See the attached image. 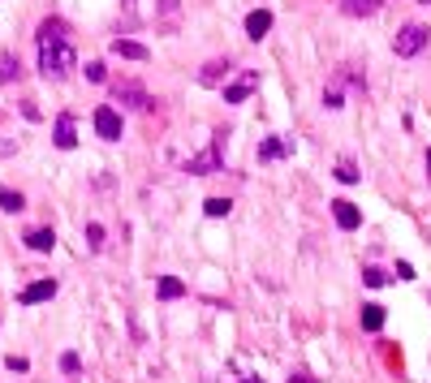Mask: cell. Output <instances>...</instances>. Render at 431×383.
<instances>
[{
	"label": "cell",
	"mask_w": 431,
	"mask_h": 383,
	"mask_svg": "<svg viewBox=\"0 0 431 383\" xmlns=\"http://www.w3.org/2000/svg\"><path fill=\"white\" fill-rule=\"evenodd\" d=\"M74 69V43H69V26L61 18H47L39 26V74L61 82Z\"/></svg>",
	"instance_id": "cell-1"
},
{
	"label": "cell",
	"mask_w": 431,
	"mask_h": 383,
	"mask_svg": "<svg viewBox=\"0 0 431 383\" xmlns=\"http://www.w3.org/2000/svg\"><path fill=\"white\" fill-rule=\"evenodd\" d=\"M267 30H272V13H267V9H254V13L246 18V35H250V39H263Z\"/></svg>",
	"instance_id": "cell-11"
},
{
	"label": "cell",
	"mask_w": 431,
	"mask_h": 383,
	"mask_svg": "<svg viewBox=\"0 0 431 383\" xmlns=\"http://www.w3.org/2000/svg\"><path fill=\"white\" fill-rule=\"evenodd\" d=\"M103 78H108L103 61H86V82H103Z\"/></svg>",
	"instance_id": "cell-22"
},
{
	"label": "cell",
	"mask_w": 431,
	"mask_h": 383,
	"mask_svg": "<svg viewBox=\"0 0 431 383\" xmlns=\"http://www.w3.org/2000/svg\"><path fill=\"white\" fill-rule=\"evenodd\" d=\"M86 241H91V250H99L103 246V229L99 224H86Z\"/></svg>",
	"instance_id": "cell-26"
},
{
	"label": "cell",
	"mask_w": 431,
	"mask_h": 383,
	"mask_svg": "<svg viewBox=\"0 0 431 383\" xmlns=\"http://www.w3.org/2000/svg\"><path fill=\"white\" fill-rule=\"evenodd\" d=\"M113 57H125V61H147V47L134 43V39H113Z\"/></svg>",
	"instance_id": "cell-12"
},
{
	"label": "cell",
	"mask_w": 431,
	"mask_h": 383,
	"mask_svg": "<svg viewBox=\"0 0 431 383\" xmlns=\"http://www.w3.org/2000/svg\"><path fill=\"white\" fill-rule=\"evenodd\" d=\"M362 285H366V289H384V285H388V271L366 267V271H362Z\"/></svg>",
	"instance_id": "cell-20"
},
{
	"label": "cell",
	"mask_w": 431,
	"mask_h": 383,
	"mask_svg": "<svg viewBox=\"0 0 431 383\" xmlns=\"http://www.w3.org/2000/svg\"><path fill=\"white\" fill-rule=\"evenodd\" d=\"M155 9L164 13V18H177V9H181V0H155Z\"/></svg>",
	"instance_id": "cell-25"
},
{
	"label": "cell",
	"mask_w": 431,
	"mask_h": 383,
	"mask_svg": "<svg viewBox=\"0 0 431 383\" xmlns=\"http://www.w3.org/2000/svg\"><path fill=\"white\" fill-rule=\"evenodd\" d=\"M242 383H263V379H242Z\"/></svg>",
	"instance_id": "cell-31"
},
{
	"label": "cell",
	"mask_w": 431,
	"mask_h": 383,
	"mask_svg": "<svg viewBox=\"0 0 431 383\" xmlns=\"http://www.w3.org/2000/svg\"><path fill=\"white\" fill-rule=\"evenodd\" d=\"M229 69H233V65H229V57H220V61H207V65L198 69V82H203V86H216V82H220Z\"/></svg>",
	"instance_id": "cell-10"
},
{
	"label": "cell",
	"mask_w": 431,
	"mask_h": 383,
	"mask_svg": "<svg viewBox=\"0 0 431 383\" xmlns=\"http://www.w3.org/2000/svg\"><path fill=\"white\" fill-rule=\"evenodd\" d=\"M61 370L74 379V375H78V353H65V358H61Z\"/></svg>",
	"instance_id": "cell-27"
},
{
	"label": "cell",
	"mask_w": 431,
	"mask_h": 383,
	"mask_svg": "<svg viewBox=\"0 0 431 383\" xmlns=\"http://www.w3.org/2000/svg\"><path fill=\"white\" fill-rule=\"evenodd\" d=\"M422 5H431V0H422Z\"/></svg>",
	"instance_id": "cell-32"
},
{
	"label": "cell",
	"mask_w": 431,
	"mask_h": 383,
	"mask_svg": "<svg viewBox=\"0 0 431 383\" xmlns=\"http://www.w3.org/2000/svg\"><path fill=\"white\" fill-rule=\"evenodd\" d=\"M289 383H319V379H315V375H306V370H293V375H289Z\"/></svg>",
	"instance_id": "cell-29"
},
{
	"label": "cell",
	"mask_w": 431,
	"mask_h": 383,
	"mask_svg": "<svg viewBox=\"0 0 431 383\" xmlns=\"http://www.w3.org/2000/svg\"><path fill=\"white\" fill-rule=\"evenodd\" d=\"M323 103H328V108H341V103H345V95H341V86H337V82H332L328 91H323Z\"/></svg>",
	"instance_id": "cell-24"
},
{
	"label": "cell",
	"mask_w": 431,
	"mask_h": 383,
	"mask_svg": "<svg viewBox=\"0 0 431 383\" xmlns=\"http://www.w3.org/2000/svg\"><path fill=\"white\" fill-rule=\"evenodd\" d=\"M254 86H259V74L250 69V74H242L233 86H225V99H229V103H242V99H250V95H254Z\"/></svg>",
	"instance_id": "cell-8"
},
{
	"label": "cell",
	"mask_w": 431,
	"mask_h": 383,
	"mask_svg": "<svg viewBox=\"0 0 431 383\" xmlns=\"http://www.w3.org/2000/svg\"><path fill=\"white\" fill-rule=\"evenodd\" d=\"M337 181L354 185V181H358V168H354V164H337Z\"/></svg>",
	"instance_id": "cell-23"
},
{
	"label": "cell",
	"mask_w": 431,
	"mask_h": 383,
	"mask_svg": "<svg viewBox=\"0 0 431 383\" xmlns=\"http://www.w3.org/2000/svg\"><path fill=\"white\" fill-rule=\"evenodd\" d=\"M427 177H431V151H427Z\"/></svg>",
	"instance_id": "cell-30"
},
{
	"label": "cell",
	"mask_w": 431,
	"mask_h": 383,
	"mask_svg": "<svg viewBox=\"0 0 431 383\" xmlns=\"http://www.w3.org/2000/svg\"><path fill=\"white\" fill-rule=\"evenodd\" d=\"M203 211H207V215H229V211H233V198H207Z\"/></svg>",
	"instance_id": "cell-21"
},
{
	"label": "cell",
	"mask_w": 431,
	"mask_h": 383,
	"mask_svg": "<svg viewBox=\"0 0 431 383\" xmlns=\"http://www.w3.org/2000/svg\"><path fill=\"white\" fill-rule=\"evenodd\" d=\"M225 138H229V130H216V142L207 147V151H198L190 164H186V173L190 177H207V173H216L220 168V155H225Z\"/></svg>",
	"instance_id": "cell-3"
},
{
	"label": "cell",
	"mask_w": 431,
	"mask_h": 383,
	"mask_svg": "<svg viewBox=\"0 0 431 383\" xmlns=\"http://www.w3.org/2000/svg\"><path fill=\"white\" fill-rule=\"evenodd\" d=\"M18 78H22L18 57H0V86H5V82H18Z\"/></svg>",
	"instance_id": "cell-18"
},
{
	"label": "cell",
	"mask_w": 431,
	"mask_h": 383,
	"mask_svg": "<svg viewBox=\"0 0 431 383\" xmlns=\"http://www.w3.org/2000/svg\"><path fill=\"white\" fill-rule=\"evenodd\" d=\"M285 155H293V142H285V138H263L259 142V164H272V159H285Z\"/></svg>",
	"instance_id": "cell-7"
},
{
	"label": "cell",
	"mask_w": 431,
	"mask_h": 383,
	"mask_svg": "<svg viewBox=\"0 0 431 383\" xmlns=\"http://www.w3.org/2000/svg\"><path fill=\"white\" fill-rule=\"evenodd\" d=\"M113 95H117V99H121L125 108H134V113H147V108H151L147 91H142L138 82H130V78H125V82H117V86H113Z\"/></svg>",
	"instance_id": "cell-5"
},
{
	"label": "cell",
	"mask_w": 431,
	"mask_h": 383,
	"mask_svg": "<svg viewBox=\"0 0 431 383\" xmlns=\"http://www.w3.org/2000/svg\"><path fill=\"white\" fill-rule=\"evenodd\" d=\"M95 130H99V138H108V142L121 138L125 121H121V113H117L113 103H99V108H95Z\"/></svg>",
	"instance_id": "cell-4"
},
{
	"label": "cell",
	"mask_w": 431,
	"mask_h": 383,
	"mask_svg": "<svg viewBox=\"0 0 431 383\" xmlns=\"http://www.w3.org/2000/svg\"><path fill=\"white\" fill-rule=\"evenodd\" d=\"M26 207V198L18 194V190H9V185H0V211H22Z\"/></svg>",
	"instance_id": "cell-19"
},
{
	"label": "cell",
	"mask_w": 431,
	"mask_h": 383,
	"mask_svg": "<svg viewBox=\"0 0 431 383\" xmlns=\"http://www.w3.org/2000/svg\"><path fill=\"white\" fill-rule=\"evenodd\" d=\"M52 241H57V233H52V229H30L26 233V246L30 250H52Z\"/></svg>",
	"instance_id": "cell-17"
},
{
	"label": "cell",
	"mask_w": 431,
	"mask_h": 383,
	"mask_svg": "<svg viewBox=\"0 0 431 383\" xmlns=\"http://www.w3.org/2000/svg\"><path fill=\"white\" fill-rule=\"evenodd\" d=\"M155 293L164 297V302H177V297H186V285H181V280H173V276H159Z\"/></svg>",
	"instance_id": "cell-15"
},
{
	"label": "cell",
	"mask_w": 431,
	"mask_h": 383,
	"mask_svg": "<svg viewBox=\"0 0 431 383\" xmlns=\"http://www.w3.org/2000/svg\"><path fill=\"white\" fill-rule=\"evenodd\" d=\"M52 297H57V280H35V285H26L18 293L22 306H39V302H52Z\"/></svg>",
	"instance_id": "cell-6"
},
{
	"label": "cell",
	"mask_w": 431,
	"mask_h": 383,
	"mask_svg": "<svg viewBox=\"0 0 431 383\" xmlns=\"http://www.w3.org/2000/svg\"><path fill=\"white\" fill-rule=\"evenodd\" d=\"M5 366H9V370H13V375H22V370H30V362H26V358H9V362H5Z\"/></svg>",
	"instance_id": "cell-28"
},
{
	"label": "cell",
	"mask_w": 431,
	"mask_h": 383,
	"mask_svg": "<svg viewBox=\"0 0 431 383\" xmlns=\"http://www.w3.org/2000/svg\"><path fill=\"white\" fill-rule=\"evenodd\" d=\"M341 9H345L349 18H371L375 9H380V0H341Z\"/></svg>",
	"instance_id": "cell-14"
},
{
	"label": "cell",
	"mask_w": 431,
	"mask_h": 383,
	"mask_svg": "<svg viewBox=\"0 0 431 383\" xmlns=\"http://www.w3.org/2000/svg\"><path fill=\"white\" fill-rule=\"evenodd\" d=\"M57 147H61V151L78 147V134H74V117H69V113H65V117H57Z\"/></svg>",
	"instance_id": "cell-13"
},
{
	"label": "cell",
	"mask_w": 431,
	"mask_h": 383,
	"mask_svg": "<svg viewBox=\"0 0 431 383\" xmlns=\"http://www.w3.org/2000/svg\"><path fill=\"white\" fill-rule=\"evenodd\" d=\"M332 215H337V224H341V229H358V224H362L358 207H354V202H345V198H337V202H332Z\"/></svg>",
	"instance_id": "cell-9"
},
{
	"label": "cell",
	"mask_w": 431,
	"mask_h": 383,
	"mask_svg": "<svg viewBox=\"0 0 431 383\" xmlns=\"http://www.w3.org/2000/svg\"><path fill=\"white\" fill-rule=\"evenodd\" d=\"M431 43V26H418V22H405L401 30H397V39H393V52L401 61H410V57H418V52Z\"/></svg>",
	"instance_id": "cell-2"
},
{
	"label": "cell",
	"mask_w": 431,
	"mask_h": 383,
	"mask_svg": "<svg viewBox=\"0 0 431 383\" xmlns=\"http://www.w3.org/2000/svg\"><path fill=\"white\" fill-rule=\"evenodd\" d=\"M362 327H366V332H380V327H384V306H362Z\"/></svg>",
	"instance_id": "cell-16"
}]
</instances>
